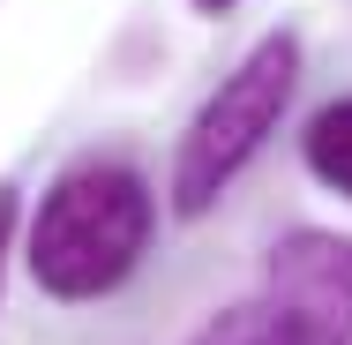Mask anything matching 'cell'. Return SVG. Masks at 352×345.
Masks as SVG:
<instances>
[{
    "label": "cell",
    "mask_w": 352,
    "mask_h": 345,
    "mask_svg": "<svg viewBox=\"0 0 352 345\" xmlns=\"http://www.w3.org/2000/svg\"><path fill=\"white\" fill-rule=\"evenodd\" d=\"M150 180L120 158H82L68 165L45 196H38V218H30V278L53 293V300H98L113 285H128V271L150 248Z\"/></svg>",
    "instance_id": "obj_1"
},
{
    "label": "cell",
    "mask_w": 352,
    "mask_h": 345,
    "mask_svg": "<svg viewBox=\"0 0 352 345\" xmlns=\"http://www.w3.org/2000/svg\"><path fill=\"white\" fill-rule=\"evenodd\" d=\"M188 8H195V15H232L240 0H188Z\"/></svg>",
    "instance_id": "obj_7"
},
{
    "label": "cell",
    "mask_w": 352,
    "mask_h": 345,
    "mask_svg": "<svg viewBox=\"0 0 352 345\" xmlns=\"http://www.w3.org/2000/svg\"><path fill=\"white\" fill-rule=\"evenodd\" d=\"M188 345H345V338H330L322 323H307L300 308H285L278 293H255V300L217 308Z\"/></svg>",
    "instance_id": "obj_4"
},
{
    "label": "cell",
    "mask_w": 352,
    "mask_h": 345,
    "mask_svg": "<svg viewBox=\"0 0 352 345\" xmlns=\"http://www.w3.org/2000/svg\"><path fill=\"white\" fill-rule=\"evenodd\" d=\"M15 218H23L15 188H0V278H8V248H15Z\"/></svg>",
    "instance_id": "obj_6"
},
{
    "label": "cell",
    "mask_w": 352,
    "mask_h": 345,
    "mask_svg": "<svg viewBox=\"0 0 352 345\" xmlns=\"http://www.w3.org/2000/svg\"><path fill=\"white\" fill-rule=\"evenodd\" d=\"M300 158H307V173H315L330 196H345V203H352V98H330V105L307 121Z\"/></svg>",
    "instance_id": "obj_5"
},
{
    "label": "cell",
    "mask_w": 352,
    "mask_h": 345,
    "mask_svg": "<svg viewBox=\"0 0 352 345\" xmlns=\"http://www.w3.org/2000/svg\"><path fill=\"white\" fill-rule=\"evenodd\" d=\"M263 293H278L285 308H300L307 323H322L330 338L352 345V240L345 233L292 225L263 263Z\"/></svg>",
    "instance_id": "obj_3"
},
{
    "label": "cell",
    "mask_w": 352,
    "mask_h": 345,
    "mask_svg": "<svg viewBox=\"0 0 352 345\" xmlns=\"http://www.w3.org/2000/svg\"><path fill=\"white\" fill-rule=\"evenodd\" d=\"M292 83H300V38H292V30H270V38L203 98V113L188 121V136L173 150V210H180V218H203V210L248 173V158L278 136L285 105H292Z\"/></svg>",
    "instance_id": "obj_2"
}]
</instances>
